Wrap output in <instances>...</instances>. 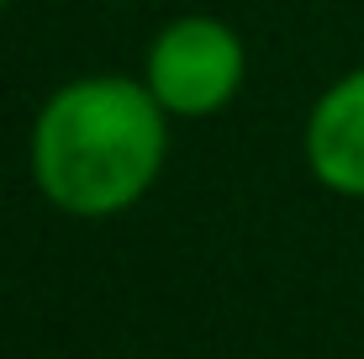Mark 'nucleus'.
Here are the masks:
<instances>
[{
  "label": "nucleus",
  "instance_id": "1",
  "mask_svg": "<svg viewBox=\"0 0 364 359\" xmlns=\"http://www.w3.org/2000/svg\"><path fill=\"white\" fill-rule=\"evenodd\" d=\"M169 111L143 74H80L64 80L32 122L27 164L48 206L100 222L143 201L169 159Z\"/></svg>",
  "mask_w": 364,
  "mask_h": 359
},
{
  "label": "nucleus",
  "instance_id": "2",
  "mask_svg": "<svg viewBox=\"0 0 364 359\" xmlns=\"http://www.w3.org/2000/svg\"><path fill=\"white\" fill-rule=\"evenodd\" d=\"M243 74H248L243 37L232 32V21L211 16V11L169 16L143 53V85L180 122H206L228 111L243 90Z\"/></svg>",
  "mask_w": 364,
  "mask_h": 359
},
{
  "label": "nucleus",
  "instance_id": "3",
  "mask_svg": "<svg viewBox=\"0 0 364 359\" xmlns=\"http://www.w3.org/2000/svg\"><path fill=\"white\" fill-rule=\"evenodd\" d=\"M301 154L322 191L364 201V69H348L311 101Z\"/></svg>",
  "mask_w": 364,
  "mask_h": 359
},
{
  "label": "nucleus",
  "instance_id": "4",
  "mask_svg": "<svg viewBox=\"0 0 364 359\" xmlns=\"http://www.w3.org/2000/svg\"><path fill=\"white\" fill-rule=\"evenodd\" d=\"M0 6H11V0H0Z\"/></svg>",
  "mask_w": 364,
  "mask_h": 359
}]
</instances>
